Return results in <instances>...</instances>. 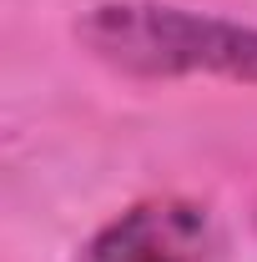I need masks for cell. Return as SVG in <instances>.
<instances>
[{"instance_id":"obj_1","label":"cell","mask_w":257,"mask_h":262,"mask_svg":"<svg viewBox=\"0 0 257 262\" xmlns=\"http://www.w3.org/2000/svg\"><path fill=\"white\" fill-rule=\"evenodd\" d=\"M76 35L86 51L131 76H222L257 86V26L197 15L157 0L96 5Z\"/></svg>"},{"instance_id":"obj_2","label":"cell","mask_w":257,"mask_h":262,"mask_svg":"<svg viewBox=\"0 0 257 262\" xmlns=\"http://www.w3.org/2000/svg\"><path fill=\"white\" fill-rule=\"evenodd\" d=\"M76 262H222V232L212 207L187 196H152L96 227Z\"/></svg>"}]
</instances>
